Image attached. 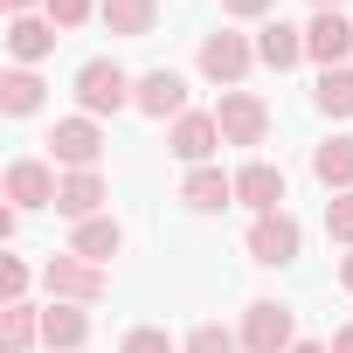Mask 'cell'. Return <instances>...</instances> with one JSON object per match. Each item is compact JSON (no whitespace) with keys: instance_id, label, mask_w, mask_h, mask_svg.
<instances>
[{"instance_id":"cell-1","label":"cell","mask_w":353,"mask_h":353,"mask_svg":"<svg viewBox=\"0 0 353 353\" xmlns=\"http://www.w3.org/2000/svg\"><path fill=\"white\" fill-rule=\"evenodd\" d=\"M42 284H49V298H63V305H97V298L111 291L104 263H90V256H77V250L49 256V263H42Z\"/></svg>"},{"instance_id":"cell-2","label":"cell","mask_w":353,"mask_h":353,"mask_svg":"<svg viewBox=\"0 0 353 353\" xmlns=\"http://www.w3.org/2000/svg\"><path fill=\"white\" fill-rule=\"evenodd\" d=\"M132 90H139V83H132L111 56H97V63L77 70V104H83V118H111V111H125Z\"/></svg>"},{"instance_id":"cell-3","label":"cell","mask_w":353,"mask_h":353,"mask_svg":"<svg viewBox=\"0 0 353 353\" xmlns=\"http://www.w3.org/2000/svg\"><path fill=\"white\" fill-rule=\"evenodd\" d=\"M250 63H256V42H243V35H229V28L201 35V77H208V83L236 90V83L250 77Z\"/></svg>"},{"instance_id":"cell-4","label":"cell","mask_w":353,"mask_h":353,"mask_svg":"<svg viewBox=\"0 0 353 353\" xmlns=\"http://www.w3.org/2000/svg\"><path fill=\"white\" fill-rule=\"evenodd\" d=\"M215 125H222V145H263L270 104H263L256 90H229V97L215 104Z\"/></svg>"},{"instance_id":"cell-5","label":"cell","mask_w":353,"mask_h":353,"mask_svg":"<svg viewBox=\"0 0 353 353\" xmlns=\"http://www.w3.org/2000/svg\"><path fill=\"white\" fill-rule=\"evenodd\" d=\"M298 250H305V229L277 208V215H256L250 222V256L256 263H270V270H284V263H298Z\"/></svg>"},{"instance_id":"cell-6","label":"cell","mask_w":353,"mask_h":353,"mask_svg":"<svg viewBox=\"0 0 353 353\" xmlns=\"http://www.w3.org/2000/svg\"><path fill=\"white\" fill-rule=\"evenodd\" d=\"M243 346H250V353H291V346H298V339H291V305L256 298V305L243 312Z\"/></svg>"},{"instance_id":"cell-7","label":"cell","mask_w":353,"mask_h":353,"mask_svg":"<svg viewBox=\"0 0 353 353\" xmlns=\"http://www.w3.org/2000/svg\"><path fill=\"white\" fill-rule=\"evenodd\" d=\"M305 56L325 63V70H346V56H353V21H346L339 8L312 14V28H305Z\"/></svg>"},{"instance_id":"cell-8","label":"cell","mask_w":353,"mask_h":353,"mask_svg":"<svg viewBox=\"0 0 353 353\" xmlns=\"http://www.w3.org/2000/svg\"><path fill=\"white\" fill-rule=\"evenodd\" d=\"M132 104L145 118H188V77L181 70H145L139 90H132Z\"/></svg>"},{"instance_id":"cell-9","label":"cell","mask_w":353,"mask_h":353,"mask_svg":"<svg viewBox=\"0 0 353 353\" xmlns=\"http://www.w3.org/2000/svg\"><path fill=\"white\" fill-rule=\"evenodd\" d=\"M49 152H56L70 173L97 166V152H104V132H97V118H63V125L49 132Z\"/></svg>"},{"instance_id":"cell-10","label":"cell","mask_w":353,"mask_h":353,"mask_svg":"<svg viewBox=\"0 0 353 353\" xmlns=\"http://www.w3.org/2000/svg\"><path fill=\"white\" fill-rule=\"evenodd\" d=\"M236 201H243V208H256V215H277V208H284V166L250 159V166L236 173Z\"/></svg>"},{"instance_id":"cell-11","label":"cell","mask_w":353,"mask_h":353,"mask_svg":"<svg viewBox=\"0 0 353 353\" xmlns=\"http://www.w3.org/2000/svg\"><path fill=\"white\" fill-rule=\"evenodd\" d=\"M173 159H188V166H208V152L222 145V125H215V111H188V118H173Z\"/></svg>"},{"instance_id":"cell-12","label":"cell","mask_w":353,"mask_h":353,"mask_svg":"<svg viewBox=\"0 0 353 353\" xmlns=\"http://www.w3.org/2000/svg\"><path fill=\"white\" fill-rule=\"evenodd\" d=\"M56 188H63V181H56L42 159H14V166H8V201H14V208H56Z\"/></svg>"},{"instance_id":"cell-13","label":"cell","mask_w":353,"mask_h":353,"mask_svg":"<svg viewBox=\"0 0 353 353\" xmlns=\"http://www.w3.org/2000/svg\"><path fill=\"white\" fill-rule=\"evenodd\" d=\"M56 42H63V28H56L49 14H14V21H8V49H14V63H21V70H28V63H42Z\"/></svg>"},{"instance_id":"cell-14","label":"cell","mask_w":353,"mask_h":353,"mask_svg":"<svg viewBox=\"0 0 353 353\" xmlns=\"http://www.w3.org/2000/svg\"><path fill=\"white\" fill-rule=\"evenodd\" d=\"M181 201H188L194 215H222V208L236 201V181H229L222 166H194L188 181H181Z\"/></svg>"},{"instance_id":"cell-15","label":"cell","mask_w":353,"mask_h":353,"mask_svg":"<svg viewBox=\"0 0 353 353\" xmlns=\"http://www.w3.org/2000/svg\"><path fill=\"white\" fill-rule=\"evenodd\" d=\"M97 21H104L111 35L139 42V35H152V28H159V0H97Z\"/></svg>"},{"instance_id":"cell-16","label":"cell","mask_w":353,"mask_h":353,"mask_svg":"<svg viewBox=\"0 0 353 353\" xmlns=\"http://www.w3.org/2000/svg\"><path fill=\"white\" fill-rule=\"evenodd\" d=\"M97 201H104V173H97V166H83V173H63V188H56V215H70V222H90V215H97Z\"/></svg>"},{"instance_id":"cell-17","label":"cell","mask_w":353,"mask_h":353,"mask_svg":"<svg viewBox=\"0 0 353 353\" xmlns=\"http://www.w3.org/2000/svg\"><path fill=\"white\" fill-rule=\"evenodd\" d=\"M256 63H270L277 77L298 70V63H305V28H291V21H263V35H256Z\"/></svg>"},{"instance_id":"cell-18","label":"cell","mask_w":353,"mask_h":353,"mask_svg":"<svg viewBox=\"0 0 353 353\" xmlns=\"http://www.w3.org/2000/svg\"><path fill=\"white\" fill-rule=\"evenodd\" d=\"M42 339H49L56 353H83V339H90V312H83V305H63V298H56V305L42 312Z\"/></svg>"},{"instance_id":"cell-19","label":"cell","mask_w":353,"mask_h":353,"mask_svg":"<svg viewBox=\"0 0 353 353\" xmlns=\"http://www.w3.org/2000/svg\"><path fill=\"white\" fill-rule=\"evenodd\" d=\"M70 250H77V256H90V263H111V256L125 250V229H118L111 215H90V222H77Z\"/></svg>"},{"instance_id":"cell-20","label":"cell","mask_w":353,"mask_h":353,"mask_svg":"<svg viewBox=\"0 0 353 353\" xmlns=\"http://www.w3.org/2000/svg\"><path fill=\"white\" fill-rule=\"evenodd\" d=\"M312 173L325 188H339V194H353V139H325L319 152H312Z\"/></svg>"},{"instance_id":"cell-21","label":"cell","mask_w":353,"mask_h":353,"mask_svg":"<svg viewBox=\"0 0 353 353\" xmlns=\"http://www.w3.org/2000/svg\"><path fill=\"white\" fill-rule=\"evenodd\" d=\"M0 111H8V118L42 111V77L35 70H8V77H0Z\"/></svg>"},{"instance_id":"cell-22","label":"cell","mask_w":353,"mask_h":353,"mask_svg":"<svg viewBox=\"0 0 353 353\" xmlns=\"http://www.w3.org/2000/svg\"><path fill=\"white\" fill-rule=\"evenodd\" d=\"M312 104H319L325 118H353V70H325L319 90H312Z\"/></svg>"},{"instance_id":"cell-23","label":"cell","mask_w":353,"mask_h":353,"mask_svg":"<svg viewBox=\"0 0 353 353\" xmlns=\"http://www.w3.org/2000/svg\"><path fill=\"white\" fill-rule=\"evenodd\" d=\"M0 339H8V353H28L42 339V312L35 305H8V319H0Z\"/></svg>"},{"instance_id":"cell-24","label":"cell","mask_w":353,"mask_h":353,"mask_svg":"<svg viewBox=\"0 0 353 353\" xmlns=\"http://www.w3.org/2000/svg\"><path fill=\"white\" fill-rule=\"evenodd\" d=\"M243 346V332H229V325H194L188 332V353H236Z\"/></svg>"},{"instance_id":"cell-25","label":"cell","mask_w":353,"mask_h":353,"mask_svg":"<svg viewBox=\"0 0 353 353\" xmlns=\"http://www.w3.org/2000/svg\"><path fill=\"white\" fill-rule=\"evenodd\" d=\"M42 14H49V21H56V28L70 35V28H83V21L97 14V0H49V8H42Z\"/></svg>"},{"instance_id":"cell-26","label":"cell","mask_w":353,"mask_h":353,"mask_svg":"<svg viewBox=\"0 0 353 353\" xmlns=\"http://www.w3.org/2000/svg\"><path fill=\"white\" fill-rule=\"evenodd\" d=\"M118 353H173V339H166L159 325H132V332L118 339Z\"/></svg>"},{"instance_id":"cell-27","label":"cell","mask_w":353,"mask_h":353,"mask_svg":"<svg viewBox=\"0 0 353 353\" xmlns=\"http://www.w3.org/2000/svg\"><path fill=\"white\" fill-rule=\"evenodd\" d=\"M325 236L332 243H353V194H332L325 201Z\"/></svg>"},{"instance_id":"cell-28","label":"cell","mask_w":353,"mask_h":353,"mask_svg":"<svg viewBox=\"0 0 353 353\" xmlns=\"http://www.w3.org/2000/svg\"><path fill=\"white\" fill-rule=\"evenodd\" d=\"M0 298H8V305H28V263H21V256L0 263Z\"/></svg>"},{"instance_id":"cell-29","label":"cell","mask_w":353,"mask_h":353,"mask_svg":"<svg viewBox=\"0 0 353 353\" xmlns=\"http://www.w3.org/2000/svg\"><path fill=\"white\" fill-rule=\"evenodd\" d=\"M222 14H236V21H263L270 0H222Z\"/></svg>"},{"instance_id":"cell-30","label":"cell","mask_w":353,"mask_h":353,"mask_svg":"<svg viewBox=\"0 0 353 353\" xmlns=\"http://www.w3.org/2000/svg\"><path fill=\"white\" fill-rule=\"evenodd\" d=\"M35 8H49V0H8V21L14 14H35Z\"/></svg>"},{"instance_id":"cell-31","label":"cell","mask_w":353,"mask_h":353,"mask_svg":"<svg viewBox=\"0 0 353 353\" xmlns=\"http://www.w3.org/2000/svg\"><path fill=\"white\" fill-rule=\"evenodd\" d=\"M332 353H353V325H339V332H332Z\"/></svg>"},{"instance_id":"cell-32","label":"cell","mask_w":353,"mask_h":353,"mask_svg":"<svg viewBox=\"0 0 353 353\" xmlns=\"http://www.w3.org/2000/svg\"><path fill=\"white\" fill-rule=\"evenodd\" d=\"M291 353H332V346H319V339H298V346H291Z\"/></svg>"},{"instance_id":"cell-33","label":"cell","mask_w":353,"mask_h":353,"mask_svg":"<svg viewBox=\"0 0 353 353\" xmlns=\"http://www.w3.org/2000/svg\"><path fill=\"white\" fill-rule=\"evenodd\" d=\"M339 284H346V291H353V256H346V263H339Z\"/></svg>"},{"instance_id":"cell-34","label":"cell","mask_w":353,"mask_h":353,"mask_svg":"<svg viewBox=\"0 0 353 353\" xmlns=\"http://www.w3.org/2000/svg\"><path fill=\"white\" fill-rule=\"evenodd\" d=\"M312 8H319V14H325V8H339V0H312Z\"/></svg>"}]
</instances>
